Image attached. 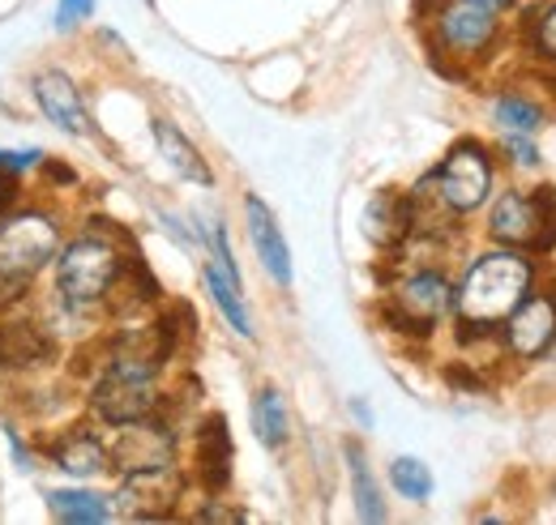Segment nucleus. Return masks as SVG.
<instances>
[{
	"instance_id": "f257e3e1",
	"label": "nucleus",
	"mask_w": 556,
	"mask_h": 525,
	"mask_svg": "<svg viewBox=\"0 0 556 525\" xmlns=\"http://www.w3.org/2000/svg\"><path fill=\"white\" fill-rule=\"evenodd\" d=\"M531 278L535 269L518 248H501L488 253L467 269L463 286L454 291V308H458V325L488 333L492 325H505V317L531 295Z\"/></svg>"
},
{
	"instance_id": "f03ea898",
	"label": "nucleus",
	"mask_w": 556,
	"mask_h": 525,
	"mask_svg": "<svg viewBox=\"0 0 556 525\" xmlns=\"http://www.w3.org/2000/svg\"><path fill=\"white\" fill-rule=\"evenodd\" d=\"M61 222L43 209H22L0 222V308H13L30 282L56 261Z\"/></svg>"
},
{
	"instance_id": "7ed1b4c3",
	"label": "nucleus",
	"mask_w": 556,
	"mask_h": 525,
	"mask_svg": "<svg viewBox=\"0 0 556 525\" xmlns=\"http://www.w3.org/2000/svg\"><path fill=\"white\" fill-rule=\"evenodd\" d=\"M121 269H125L121 248L108 235H99V231L77 235L70 248L56 253V291H61L65 308H73V312L99 308L116 291Z\"/></svg>"
},
{
	"instance_id": "20e7f679",
	"label": "nucleus",
	"mask_w": 556,
	"mask_h": 525,
	"mask_svg": "<svg viewBox=\"0 0 556 525\" xmlns=\"http://www.w3.org/2000/svg\"><path fill=\"white\" fill-rule=\"evenodd\" d=\"M488 231L505 248H553L556 240L553 189H540L535 197H527L518 189L501 193L496 205H492V214H488Z\"/></svg>"
},
{
	"instance_id": "39448f33",
	"label": "nucleus",
	"mask_w": 556,
	"mask_h": 525,
	"mask_svg": "<svg viewBox=\"0 0 556 525\" xmlns=\"http://www.w3.org/2000/svg\"><path fill=\"white\" fill-rule=\"evenodd\" d=\"M432 184L441 201L454 209V214H471L480 209L492 193V163H488V150L480 141H458L445 163L432 171Z\"/></svg>"
},
{
	"instance_id": "423d86ee",
	"label": "nucleus",
	"mask_w": 556,
	"mask_h": 525,
	"mask_svg": "<svg viewBox=\"0 0 556 525\" xmlns=\"http://www.w3.org/2000/svg\"><path fill=\"white\" fill-rule=\"evenodd\" d=\"M450 308H454V286L432 269H419L412 278H403L386 299L390 325H399L403 333H432V325Z\"/></svg>"
},
{
	"instance_id": "0eeeda50",
	"label": "nucleus",
	"mask_w": 556,
	"mask_h": 525,
	"mask_svg": "<svg viewBox=\"0 0 556 525\" xmlns=\"http://www.w3.org/2000/svg\"><path fill=\"white\" fill-rule=\"evenodd\" d=\"M180 491H185V478H180L176 461L146 465V470H125L121 491H116V509L125 517H138V522H163V517L176 513Z\"/></svg>"
},
{
	"instance_id": "6e6552de",
	"label": "nucleus",
	"mask_w": 556,
	"mask_h": 525,
	"mask_svg": "<svg viewBox=\"0 0 556 525\" xmlns=\"http://www.w3.org/2000/svg\"><path fill=\"white\" fill-rule=\"evenodd\" d=\"M501 26V0H445L437 9V39L454 56H480Z\"/></svg>"
},
{
	"instance_id": "1a4fd4ad",
	"label": "nucleus",
	"mask_w": 556,
	"mask_h": 525,
	"mask_svg": "<svg viewBox=\"0 0 556 525\" xmlns=\"http://www.w3.org/2000/svg\"><path fill=\"white\" fill-rule=\"evenodd\" d=\"M176 461V436L172 427L154 423V414L134 419V423H121V436L112 445V465L125 474V470H146V465H167Z\"/></svg>"
},
{
	"instance_id": "9d476101",
	"label": "nucleus",
	"mask_w": 556,
	"mask_h": 525,
	"mask_svg": "<svg viewBox=\"0 0 556 525\" xmlns=\"http://www.w3.org/2000/svg\"><path fill=\"white\" fill-rule=\"evenodd\" d=\"M556 342V299L553 295H527L505 317V346L518 359H540Z\"/></svg>"
},
{
	"instance_id": "9b49d317",
	"label": "nucleus",
	"mask_w": 556,
	"mask_h": 525,
	"mask_svg": "<svg viewBox=\"0 0 556 525\" xmlns=\"http://www.w3.org/2000/svg\"><path fill=\"white\" fill-rule=\"evenodd\" d=\"M35 99H39V112L61 132H70V137H86L90 132V112H86L81 90H77V81H73L70 73L43 68L35 77Z\"/></svg>"
},
{
	"instance_id": "f8f14e48",
	"label": "nucleus",
	"mask_w": 556,
	"mask_h": 525,
	"mask_svg": "<svg viewBox=\"0 0 556 525\" xmlns=\"http://www.w3.org/2000/svg\"><path fill=\"white\" fill-rule=\"evenodd\" d=\"M206 286H210V299L218 304L223 321L236 329L240 337H253V317H249V304L240 295V273L231 265V253H227V235L214 231V261L206 265Z\"/></svg>"
},
{
	"instance_id": "ddd939ff",
	"label": "nucleus",
	"mask_w": 556,
	"mask_h": 525,
	"mask_svg": "<svg viewBox=\"0 0 556 525\" xmlns=\"http://www.w3.org/2000/svg\"><path fill=\"white\" fill-rule=\"evenodd\" d=\"M244 214H249V235H253L257 261L266 265V273L275 278L278 286H291V253H287V240H282V231H278L275 214L266 209L262 197L244 201Z\"/></svg>"
},
{
	"instance_id": "4468645a",
	"label": "nucleus",
	"mask_w": 556,
	"mask_h": 525,
	"mask_svg": "<svg viewBox=\"0 0 556 525\" xmlns=\"http://www.w3.org/2000/svg\"><path fill=\"white\" fill-rule=\"evenodd\" d=\"M364 235L377 244V248H399L407 244L412 235V201L394 189L377 193V197L364 205Z\"/></svg>"
},
{
	"instance_id": "2eb2a0df",
	"label": "nucleus",
	"mask_w": 556,
	"mask_h": 525,
	"mask_svg": "<svg viewBox=\"0 0 556 525\" xmlns=\"http://www.w3.org/2000/svg\"><path fill=\"white\" fill-rule=\"evenodd\" d=\"M52 359V337L35 321H0V368L26 372V368H43Z\"/></svg>"
},
{
	"instance_id": "dca6fc26",
	"label": "nucleus",
	"mask_w": 556,
	"mask_h": 525,
	"mask_svg": "<svg viewBox=\"0 0 556 525\" xmlns=\"http://www.w3.org/2000/svg\"><path fill=\"white\" fill-rule=\"evenodd\" d=\"M52 458L73 478H94V474L112 470V449L86 427H70L65 436H56L52 440Z\"/></svg>"
},
{
	"instance_id": "f3484780",
	"label": "nucleus",
	"mask_w": 556,
	"mask_h": 525,
	"mask_svg": "<svg viewBox=\"0 0 556 525\" xmlns=\"http://www.w3.org/2000/svg\"><path fill=\"white\" fill-rule=\"evenodd\" d=\"M198 474L210 491H223L231 478V436L223 414H210L198 432Z\"/></svg>"
},
{
	"instance_id": "a211bd4d",
	"label": "nucleus",
	"mask_w": 556,
	"mask_h": 525,
	"mask_svg": "<svg viewBox=\"0 0 556 525\" xmlns=\"http://www.w3.org/2000/svg\"><path fill=\"white\" fill-rule=\"evenodd\" d=\"M150 132H154V145H159V154L167 158V167H172V171H180V176H185V180H193V184H214L206 158L198 154V145L176 129L172 120H163V116H159V120H150Z\"/></svg>"
},
{
	"instance_id": "6ab92c4d",
	"label": "nucleus",
	"mask_w": 556,
	"mask_h": 525,
	"mask_svg": "<svg viewBox=\"0 0 556 525\" xmlns=\"http://www.w3.org/2000/svg\"><path fill=\"white\" fill-rule=\"evenodd\" d=\"M253 432H257V440L266 445V449H282L287 445V436H291V419H287V401L278 389H257L253 397Z\"/></svg>"
},
{
	"instance_id": "aec40b11",
	"label": "nucleus",
	"mask_w": 556,
	"mask_h": 525,
	"mask_svg": "<svg viewBox=\"0 0 556 525\" xmlns=\"http://www.w3.org/2000/svg\"><path fill=\"white\" fill-rule=\"evenodd\" d=\"M48 509H52L56 522L65 525H103L112 517L108 496H94V491H52Z\"/></svg>"
},
{
	"instance_id": "412c9836",
	"label": "nucleus",
	"mask_w": 556,
	"mask_h": 525,
	"mask_svg": "<svg viewBox=\"0 0 556 525\" xmlns=\"http://www.w3.org/2000/svg\"><path fill=\"white\" fill-rule=\"evenodd\" d=\"M348 461H351V487H355V513L359 522H386V504H381V491L372 483V470L359 453V445H348Z\"/></svg>"
},
{
	"instance_id": "4be33fe9",
	"label": "nucleus",
	"mask_w": 556,
	"mask_h": 525,
	"mask_svg": "<svg viewBox=\"0 0 556 525\" xmlns=\"http://www.w3.org/2000/svg\"><path fill=\"white\" fill-rule=\"evenodd\" d=\"M390 483H394V491L407 496L412 504H424V500L432 496V474H428V465L416 458L394 461V465H390Z\"/></svg>"
},
{
	"instance_id": "5701e85b",
	"label": "nucleus",
	"mask_w": 556,
	"mask_h": 525,
	"mask_svg": "<svg viewBox=\"0 0 556 525\" xmlns=\"http://www.w3.org/2000/svg\"><path fill=\"white\" fill-rule=\"evenodd\" d=\"M492 116H496V125L505 132H531L544 125V112L535 107V103H527V99H518V94H505V99H496V107H492Z\"/></svg>"
},
{
	"instance_id": "b1692460",
	"label": "nucleus",
	"mask_w": 556,
	"mask_h": 525,
	"mask_svg": "<svg viewBox=\"0 0 556 525\" xmlns=\"http://www.w3.org/2000/svg\"><path fill=\"white\" fill-rule=\"evenodd\" d=\"M505 154H509L518 167H535V163H540V150L531 145L527 132H505Z\"/></svg>"
},
{
	"instance_id": "393cba45",
	"label": "nucleus",
	"mask_w": 556,
	"mask_h": 525,
	"mask_svg": "<svg viewBox=\"0 0 556 525\" xmlns=\"http://www.w3.org/2000/svg\"><path fill=\"white\" fill-rule=\"evenodd\" d=\"M39 158H43V154H39L35 145H26V150H0V171H4V176H22V171H30Z\"/></svg>"
},
{
	"instance_id": "a878e982",
	"label": "nucleus",
	"mask_w": 556,
	"mask_h": 525,
	"mask_svg": "<svg viewBox=\"0 0 556 525\" xmlns=\"http://www.w3.org/2000/svg\"><path fill=\"white\" fill-rule=\"evenodd\" d=\"M90 13H94V0H61V4H56V26H61V30H73V26L86 22Z\"/></svg>"
},
{
	"instance_id": "bb28decb",
	"label": "nucleus",
	"mask_w": 556,
	"mask_h": 525,
	"mask_svg": "<svg viewBox=\"0 0 556 525\" xmlns=\"http://www.w3.org/2000/svg\"><path fill=\"white\" fill-rule=\"evenodd\" d=\"M535 48H540V56L556 61V4L535 22Z\"/></svg>"
},
{
	"instance_id": "cd10ccee",
	"label": "nucleus",
	"mask_w": 556,
	"mask_h": 525,
	"mask_svg": "<svg viewBox=\"0 0 556 525\" xmlns=\"http://www.w3.org/2000/svg\"><path fill=\"white\" fill-rule=\"evenodd\" d=\"M198 522H244V513L240 509H223V504H206L198 513Z\"/></svg>"
},
{
	"instance_id": "c85d7f7f",
	"label": "nucleus",
	"mask_w": 556,
	"mask_h": 525,
	"mask_svg": "<svg viewBox=\"0 0 556 525\" xmlns=\"http://www.w3.org/2000/svg\"><path fill=\"white\" fill-rule=\"evenodd\" d=\"M13 189H17V176H4V171H0V222L9 218V197H13Z\"/></svg>"
},
{
	"instance_id": "c756f323",
	"label": "nucleus",
	"mask_w": 556,
	"mask_h": 525,
	"mask_svg": "<svg viewBox=\"0 0 556 525\" xmlns=\"http://www.w3.org/2000/svg\"><path fill=\"white\" fill-rule=\"evenodd\" d=\"M540 0H501V9H535Z\"/></svg>"
}]
</instances>
